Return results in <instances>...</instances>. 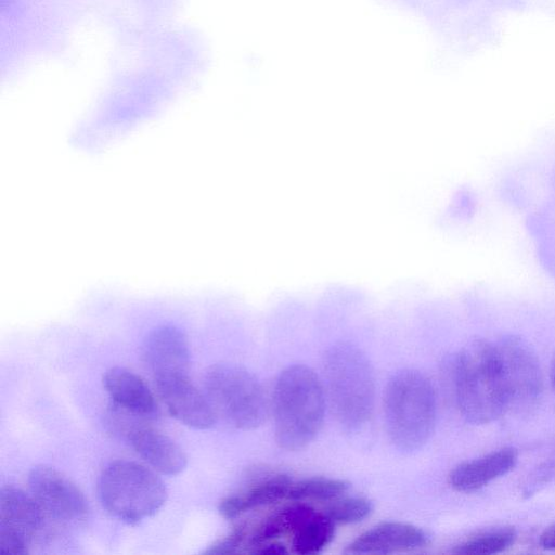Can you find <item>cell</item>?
<instances>
[{
    "instance_id": "24",
    "label": "cell",
    "mask_w": 555,
    "mask_h": 555,
    "mask_svg": "<svg viewBox=\"0 0 555 555\" xmlns=\"http://www.w3.org/2000/svg\"><path fill=\"white\" fill-rule=\"evenodd\" d=\"M550 376H551V383H552L553 389L555 391V356L551 363Z\"/></svg>"
},
{
    "instance_id": "1",
    "label": "cell",
    "mask_w": 555,
    "mask_h": 555,
    "mask_svg": "<svg viewBox=\"0 0 555 555\" xmlns=\"http://www.w3.org/2000/svg\"><path fill=\"white\" fill-rule=\"evenodd\" d=\"M325 404L324 386L311 367L294 364L284 369L272 396L276 444L298 451L311 443L322 427Z\"/></svg>"
},
{
    "instance_id": "15",
    "label": "cell",
    "mask_w": 555,
    "mask_h": 555,
    "mask_svg": "<svg viewBox=\"0 0 555 555\" xmlns=\"http://www.w3.org/2000/svg\"><path fill=\"white\" fill-rule=\"evenodd\" d=\"M103 385L114 406L144 420L156 416L155 397L135 373L120 366L111 367L103 376Z\"/></svg>"
},
{
    "instance_id": "18",
    "label": "cell",
    "mask_w": 555,
    "mask_h": 555,
    "mask_svg": "<svg viewBox=\"0 0 555 555\" xmlns=\"http://www.w3.org/2000/svg\"><path fill=\"white\" fill-rule=\"evenodd\" d=\"M336 525L317 509L292 534V551L299 555L322 552L334 539Z\"/></svg>"
},
{
    "instance_id": "23",
    "label": "cell",
    "mask_w": 555,
    "mask_h": 555,
    "mask_svg": "<svg viewBox=\"0 0 555 555\" xmlns=\"http://www.w3.org/2000/svg\"><path fill=\"white\" fill-rule=\"evenodd\" d=\"M539 543L544 550L555 551V521L543 530Z\"/></svg>"
},
{
    "instance_id": "6",
    "label": "cell",
    "mask_w": 555,
    "mask_h": 555,
    "mask_svg": "<svg viewBox=\"0 0 555 555\" xmlns=\"http://www.w3.org/2000/svg\"><path fill=\"white\" fill-rule=\"evenodd\" d=\"M204 392L217 416L235 428L254 429L266 420L269 406L264 389L255 375L238 365L210 366L205 373Z\"/></svg>"
},
{
    "instance_id": "2",
    "label": "cell",
    "mask_w": 555,
    "mask_h": 555,
    "mask_svg": "<svg viewBox=\"0 0 555 555\" xmlns=\"http://www.w3.org/2000/svg\"><path fill=\"white\" fill-rule=\"evenodd\" d=\"M325 393L337 422L359 429L371 418L375 404V375L367 356L356 345L337 343L323 358Z\"/></svg>"
},
{
    "instance_id": "16",
    "label": "cell",
    "mask_w": 555,
    "mask_h": 555,
    "mask_svg": "<svg viewBox=\"0 0 555 555\" xmlns=\"http://www.w3.org/2000/svg\"><path fill=\"white\" fill-rule=\"evenodd\" d=\"M517 459V451L513 448L492 451L455 466L449 474V485L459 492L477 491L511 472Z\"/></svg>"
},
{
    "instance_id": "20",
    "label": "cell",
    "mask_w": 555,
    "mask_h": 555,
    "mask_svg": "<svg viewBox=\"0 0 555 555\" xmlns=\"http://www.w3.org/2000/svg\"><path fill=\"white\" fill-rule=\"evenodd\" d=\"M349 488V482L343 479L309 477L293 481L286 499L297 502L333 501L343 496Z\"/></svg>"
},
{
    "instance_id": "13",
    "label": "cell",
    "mask_w": 555,
    "mask_h": 555,
    "mask_svg": "<svg viewBox=\"0 0 555 555\" xmlns=\"http://www.w3.org/2000/svg\"><path fill=\"white\" fill-rule=\"evenodd\" d=\"M429 535L408 522L386 521L358 535L345 548L347 554H390L409 552L427 546Z\"/></svg>"
},
{
    "instance_id": "4",
    "label": "cell",
    "mask_w": 555,
    "mask_h": 555,
    "mask_svg": "<svg viewBox=\"0 0 555 555\" xmlns=\"http://www.w3.org/2000/svg\"><path fill=\"white\" fill-rule=\"evenodd\" d=\"M454 387L462 416L476 425L488 424L507 411L495 346L483 339L468 343L459 353Z\"/></svg>"
},
{
    "instance_id": "9",
    "label": "cell",
    "mask_w": 555,
    "mask_h": 555,
    "mask_svg": "<svg viewBox=\"0 0 555 555\" xmlns=\"http://www.w3.org/2000/svg\"><path fill=\"white\" fill-rule=\"evenodd\" d=\"M44 527V518L31 494L14 486L1 488L0 554H26Z\"/></svg>"
},
{
    "instance_id": "3",
    "label": "cell",
    "mask_w": 555,
    "mask_h": 555,
    "mask_svg": "<svg viewBox=\"0 0 555 555\" xmlns=\"http://www.w3.org/2000/svg\"><path fill=\"white\" fill-rule=\"evenodd\" d=\"M387 435L401 451L422 448L433 435L437 403L430 380L420 371L404 369L391 376L383 399Z\"/></svg>"
},
{
    "instance_id": "12",
    "label": "cell",
    "mask_w": 555,
    "mask_h": 555,
    "mask_svg": "<svg viewBox=\"0 0 555 555\" xmlns=\"http://www.w3.org/2000/svg\"><path fill=\"white\" fill-rule=\"evenodd\" d=\"M158 395L169 413L184 425L197 429L211 427L217 414L205 392H201L190 376L156 383Z\"/></svg>"
},
{
    "instance_id": "22",
    "label": "cell",
    "mask_w": 555,
    "mask_h": 555,
    "mask_svg": "<svg viewBox=\"0 0 555 555\" xmlns=\"http://www.w3.org/2000/svg\"><path fill=\"white\" fill-rule=\"evenodd\" d=\"M289 551L286 546L278 540L269 541L256 546L250 554L257 555H284Z\"/></svg>"
},
{
    "instance_id": "8",
    "label": "cell",
    "mask_w": 555,
    "mask_h": 555,
    "mask_svg": "<svg viewBox=\"0 0 555 555\" xmlns=\"http://www.w3.org/2000/svg\"><path fill=\"white\" fill-rule=\"evenodd\" d=\"M28 485L46 526H76L87 519L89 506L83 493L57 469L35 467L28 476Z\"/></svg>"
},
{
    "instance_id": "19",
    "label": "cell",
    "mask_w": 555,
    "mask_h": 555,
    "mask_svg": "<svg viewBox=\"0 0 555 555\" xmlns=\"http://www.w3.org/2000/svg\"><path fill=\"white\" fill-rule=\"evenodd\" d=\"M516 531L509 526H499L479 531L454 546L460 555H491L504 552L516 541Z\"/></svg>"
},
{
    "instance_id": "7",
    "label": "cell",
    "mask_w": 555,
    "mask_h": 555,
    "mask_svg": "<svg viewBox=\"0 0 555 555\" xmlns=\"http://www.w3.org/2000/svg\"><path fill=\"white\" fill-rule=\"evenodd\" d=\"M505 389L507 410L528 413L542 396L543 380L539 361L529 345L519 337H504L494 344Z\"/></svg>"
},
{
    "instance_id": "14",
    "label": "cell",
    "mask_w": 555,
    "mask_h": 555,
    "mask_svg": "<svg viewBox=\"0 0 555 555\" xmlns=\"http://www.w3.org/2000/svg\"><path fill=\"white\" fill-rule=\"evenodd\" d=\"M293 480L283 473L259 472L253 474L247 483L223 498L219 513L227 519L286 499Z\"/></svg>"
},
{
    "instance_id": "10",
    "label": "cell",
    "mask_w": 555,
    "mask_h": 555,
    "mask_svg": "<svg viewBox=\"0 0 555 555\" xmlns=\"http://www.w3.org/2000/svg\"><path fill=\"white\" fill-rule=\"evenodd\" d=\"M112 420L134 451L155 470L177 475L184 469L186 456L183 450L169 436L149 425V420L131 415L114 405Z\"/></svg>"
},
{
    "instance_id": "21",
    "label": "cell",
    "mask_w": 555,
    "mask_h": 555,
    "mask_svg": "<svg viewBox=\"0 0 555 555\" xmlns=\"http://www.w3.org/2000/svg\"><path fill=\"white\" fill-rule=\"evenodd\" d=\"M374 511L371 500L365 496H339L333 500L323 513L337 525L357 524L367 518Z\"/></svg>"
},
{
    "instance_id": "17",
    "label": "cell",
    "mask_w": 555,
    "mask_h": 555,
    "mask_svg": "<svg viewBox=\"0 0 555 555\" xmlns=\"http://www.w3.org/2000/svg\"><path fill=\"white\" fill-rule=\"evenodd\" d=\"M315 509L306 502L292 501L291 504L274 509L255 524H248L244 553H250L256 546L289 534Z\"/></svg>"
},
{
    "instance_id": "5",
    "label": "cell",
    "mask_w": 555,
    "mask_h": 555,
    "mask_svg": "<svg viewBox=\"0 0 555 555\" xmlns=\"http://www.w3.org/2000/svg\"><path fill=\"white\" fill-rule=\"evenodd\" d=\"M98 492L111 515L131 525L154 515L167 499L166 486L154 472L126 460L112 462L103 469Z\"/></svg>"
},
{
    "instance_id": "11",
    "label": "cell",
    "mask_w": 555,
    "mask_h": 555,
    "mask_svg": "<svg viewBox=\"0 0 555 555\" xmlns=\"http://www.w3.org/2000/svg\"><path fill=\"white\" fill-rule=\"evenodd\" d=\"M142 360L155 384L190 376L189 343L173 326H162L149 334L142 347Z\"/></svg>"
}]
</instances>
